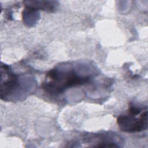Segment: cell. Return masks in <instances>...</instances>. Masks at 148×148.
<instances>
[{
    "label": "cell",
    "instance_id": "obj_1",
    "mask_svg": "<svg viewBox=\"0 0 148 148\" xmlns=\"http://www.w3.org/2000/svg\"><path fill=\"white\" fill-rule=\"evenodd\" d=\"M46 77L47 80L42 84V88L50 94L57 95L69 87L89 82L93 75L82 74L72 65H63L49 71Z\"/></svg>",
    "mask_w": 148,
    "mask_h": 148
},
{
    "label": "cell",
    "instance_id": "obj_2",
    "mask_svg": "<svg viewBox=\"0 0 148 148\" xmlns=\"http://www.w3.org/2000/svg\"><path fill=\"white\" fill-rule=\"evenodd\" d=\"M117 123L122 131L127 132H139L146 130L147 128V107L131 105L127 114L119 116Z\"/></svg>",
    "mask_w": 148,
    "mask_h": 148
},
{
    "label": "cell",
    "instance_id": "obj_3",
    "mask_svg": "<svg viewBox=\"0 0 148 148\" xmlns=\"http://www.w3.org/2000/svg\"><path fill=\"white\" fill-rule=\"evenodd\" d=\"M57 1H25V6L33 8L36 10H43L47 12H53L57 6Z\"/></svg>",
    "mask_w": 148,
    "mask_h": 148
}]
</instances>
